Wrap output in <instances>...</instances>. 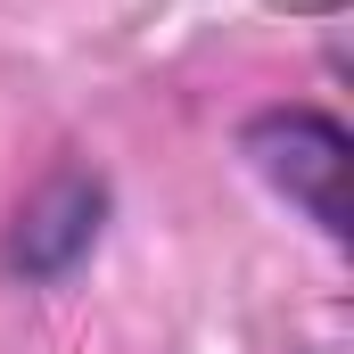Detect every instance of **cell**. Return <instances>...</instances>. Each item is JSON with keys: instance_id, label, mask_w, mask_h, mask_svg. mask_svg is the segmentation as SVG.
Segmentation results:
<instances>
[{"instance_id": "1", "label": "cell", "mask_w": 354, "mask_h": 354, "mask_svg": "<svg viewBox=\"0 0 354 354\" xmlns=\"http://www.w3.org/2000/svg\"><path fill=\"white\" fill-rule=\"evenodd\" d=\"M239 149L322 239H346V132H338V115H322V107H264L239 132Z\"/></svg>"}, {"instance_id": "2", "label": "cell", "mask_w": 354, "mask_h": 354, "mask_svg": "<svg viewBox=\"0 0 354 354\" xmlns=\"http://www.w3.org/2000/svg\"><path fill=\"white\" fill-rule=\"evenodd\" d=\"M99 231H107V181L83 174V165H66V174H50L25 198V214L8 223L0 264L17 272V280H66L99 248Z\"/></svg>"}]
</instances>
